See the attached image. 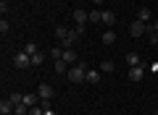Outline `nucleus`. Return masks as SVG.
<instances>
[{"mask_svg": "<svg viewBox=\"0 0 158 115\" xmlns=\"http://www.w3.org/2000/svg\"><path fill=\"white\" fill-rule=\"evenodd\" d=\"M129 32H132V37H142V34H148V24H142V21H132L129 24Z\"/></svg>", "mask_w": 158, "mask_h": 115, "instance_id": "obj_4", "label": "nucleus"}, {"mask_svg": "<svg viewBox=\"0 0 158 115\" xmlns=\"http://www.w3.org/2000/svg\"><path fill=\"white\" fill-rule=\"evenodd\" d=\"M69 81L71 84H82L85 81V76H87V66L85 63H77V66H69Z\"/></svg>", "mask_w": 158, "mask_h": 115, "instance_id": "obj_1", "label": "nucleus"}, {"mask_svg": "<svg viewBox=\"0 0 158 115\" xmlns=\"http://www.w3.org/2000/svg\"><path fill=\"white\" fill-rule=\"evenodd\" d=\"M63 60H66L69 66H77V63H79V55L74 52V50H63Z\"/></svg>", "mask_w": 158, "mask_h": 115, "instance_id": "obj_12", "label": "nucleus"}, {"mask_svg": "<svg viewBox=\"0 0 158 115\" xmlns=\"http://www.w3.org/2000/svg\"><path fill=\"white\" fill-rule=\"evenodd\" d=\"M71 18H74L77 24H87V21H90V13H87V11H82V8H77V11L71 13Z\"/></svg>", "mask_w": 158, "mask_h": 115, "instance_id": "obj_9", "label": "nucleus"}, {"mask_svg": "<svg viewBox=\"0 0 158 115\" xmlns=\"http://www.w3.org/2000/svg\"><path fill=\"white\" fill-rule=\"evenodd\" d=\"M113 68H116V66H113V60H103L100 63V73H113Z\"/></svg>", "mask_w": 158, "mask_h": 115, "instance_id": "obj_16", "label": "nucleus"}, {"mask_svg": "<svg viewBox=\"0 0 158 115\" xmlns=\"http://www.w3.org/2000/svg\"><path fill=\"white\" fill-rule=\"evenodd\" d=\"M24 52H27V55H37L40 50H37V44H34V42H27V47H24Z\"/></svg>", "mask_w": 158, "mask_h": 115, "instance_id": "obj_21", "label": "nucleus"}, {"mask_svg": "<svg viewBox=\"0 0 158 115\" xmlns=\"http://www.w3.org/2000/svg\"><path fill=\"white\" fill-rule=\"evenodd\" d=\"M8 29H11V24H8V18H3V21H0V32L6 34V32H8Z\"/></svg>", "mask_w": 158, "mask_h": 115, "instance_id": "obj_25", "label": "nucleus"}, {"mask_svg": "<svg viewBox=\"0 0 158 115\" xmlns=\"http://www.w3.org/2000/svg\"><path fill=\"white\" fill-rule=\"evenodd\" d=\"M142 115H148V113H142Z\"/></svg>", "mask_w": 158, "mask_h": 115, "instance_id": "obj_32", "label": "nucleus"}, {"mask_svg": "<svg viewBox=\"0 0 158 115\" xmlns=\"http://www.w3.org/2000/svg\"><path fill=\"white\" fill-rule=\"evenodd\" d=\"M103 18V11H90V24H100Z\"/></svg>", "mask_w": 158, "mask_h": 115, "instance_id": "obj_19", "label": "nucleus"}, {"mask_svg": "<svg viewBox=\"0 0 158 115\" xmlns=\"http://www.w3.org/2000/svg\"><path fill=\"white\" fill-rule=\"evenodd\" d=\"M42 115H56V110H53V107H45V113H42Z\"/></svg>", "mask_w": 158, "mask_h": 115, "instance_id": "obj_27", "label": "nucleus"}, {"mask_svg": "<svg viewBox=\"0 0 158 115\" xmlns=\"http://www.w3.org/2000/svg\"><path fill=\"white\" fill-rule=\"evenodd\" d=\"M145 71H148V63H145V66H135V68H129V79H132V81H142Z\"/></svg>", "mask_w": 158, "mask_h": 115, "instance_id": "obj_6", "label": "nucleus"}, {"mask_svg": "<svg viewBox=\"0 0 158 115\" xmlns=\"http://www.w3.org/2000/svg\"><path fill=\"white\" fill-rule=\"evenodd\" d=\"M8 99H11L13 105H21V102H24V94H19V92H13L11 97H8Z\"/></svg>", "mask_w": 158, "mask_h": 115, "instance_id": "obj_23", "label": "nucleus"}, {"mask_svg": "<svg viewBox=\"0 0 158 115\" xmlns=\"http://www.w3.org/2000/svg\"><path fill=\"white\" fill-rule=\"evenodd\" d=\"M92 3H95V6H103V3H106V0H92Z\"/></svg>", "mask_w": 158, "mask_h": 115, "instance_id": "obj_29", "label": "nucleus"}, {"mask_svg": "<svg viewBox=\"0 0 158 115\" xmlns=\"http://www.w3.org/2000/svg\"><path fill=\"white\" fill-rule=\"evenodd\" d=\"M137 21L153 24V21H156V18H153V11H150V8H140V11H137Z\"/></svg>", "mask_w": 158, "mask_h": 115, "instance_id": "obj_7", "label": "nucleus"}, {"mask_svg": "<svg viewBox=\"0 0 158 115\" xmlns=\"http://www.w3.org/2000/svg\"><path fill=\"white\" fill-rule=\"evenodd\" d=\"M13 113H16V115H29V107H27V105H16V107H13Z\"/></svg>", "mask_w": 158, "mask_h": 115, "instance_id": "obj_22", "label": "nucleus"}, {"mask_svg": "<svg viewBox=\"0 0 158 115\" xmlns=\"http://www.w3.org/2000/svg\"><path fill=\"white\" fill-rule=\"evenodd\" d=\"M53 68H56V73H69V63L63 60V58H61V60H56V66H53Z\"/></svg>", "mask_w": 158, "mask_h": 115, "instance_id": "obj_15", "label": "nucleus"}, {"mask_svg": "<svg viewBox=\"0 0 158 115\" xmlns=\"http://www.w3.org/2000/svg\"><path fill=\"white\" fill-rule=\"evenodd\" d=\"M100 79H103L100 68H87V76H85V81H90V84H98Z\"/></svg>", "mask_w": 158, "mask_h": 115, "instance_id": "obj_8", "label": "nucleus"}, {"mask_svg": "<svg viewBox=\"0 0 158 115\" xmlns=\"http://www.w3.org/2000/svg\"><path fill=\"white\" fill-rule=\"evenodd\" d=\"M6 115H16V113H6Z\"/></svg>", "mask_w": 158, "mask_h": 115, "instance_id": "obj_30", "label": "nucleus"}, {"mask_svg": "<svg viewBox=\"0 0 158 115\" xmlns=\"http://www.w3.org/2000/svg\"><path fill=\"white\" fill-rule=\"evenodd\" d=\"M3 3H11V0H3Z\"/></svg>", "mask_w": 158, "mask_h": 115, "instance_id": "obj_31", "label": "nucleus"}, {"mask_svg": "<svg viewBox=\"0 0 158 115\" xmlns=\"http://www.w3.org/2000/svg\"><path fill=\"white\" fill-rule=\"evenodd\" d=\"M40 102H42V99H40V94H37V92H32V94H24V105H27V107H37Z\"/></svg>", "mask_w": 158, "mask_h": 115, "instance_id": "obj_10", "label": "nucleus"}, {"mask_svg": "<svg viewBox=\"0 0 158 115\" xmlns=\"http://www.w3.org/2000/svg\"><path fill=\"white\" fill-rule=\"evenodd\" d=\"M50 58H53V60H61V58H63V47H53L50 50Z\"/></svg>", "mask_w": 158, "mask_h": 115, "instance_id": "obj_20", "label": "nucleus"}, {"mask_svg": "<svg viewBox=\"0 0 158 115\" xmlns=\"http://www.w3.org/2000/svg\"><path fill=\"white\" fill-rule=\"evenodd\" d=\"M127 66L135 68V66H145V63H142V58H140L137 52H129V55H127Z\"/></svg>", "mask_w": 158, "mask_h": 115, "instance_id": "obj_13", "label": "nucleus"}, {"mask_svg": "<svg viewBox=\"0 0 158 115\" xmlns=\"http://www.w3.org/2000/svg\"><path fill=\"white\" fill-rule=\"evenodd\" d=\"M74 32H77V34H79V37H82V34H85V32H87V24H77V26H74Z\"/></svg>", "mask_w": 158, "mask_h": 115, "instance_id": "obj_24", "label": "nucleus"}, {"mask_svg": "<svg viewBox=\"0 0 158 115\" xmlns=\"http://www.w3.org/2000/svg\"><path fill=\"white\" fill-rule=\"evenodd\" d=\"M37 94H40V99H42L40 105H42V107H50V99H53V86H50V84L42 81V84L37 86Z\"/></svg>", "mask_w": 158, "mask_h": 115, "instance_id": "obj_2", "label": "nucleus"}, {"mask_svg": "<svg viewBox=\"0 0 158 115\" xmlns=\"http://www.w3.org/2000/svg\"><path fill=\"white\" fill-rule=\"evenodd\" d=\"M77 39H79V34L74 32V29H69V34H66V37L61 39V47H63V50H71V44L77 42Z\"/></svg>", "mask_w": 158, "mask_h": 115, "instance_id": "obj_5", "label": "nucleus"}, {"mask_svg": "<svg viewBox=\"0 0 158 115\" xmlns=\"http://www.w3.org/2000/svg\"><path fill=\"white\" fill-rule=\"evenodd\" d=\"M156 115H158V110H156Z\"/></svg>", "mask_w": 158, "mask_h": 115, "instance_id": "obj_33", "label": "nucleus"}, {"mask_svg": "<svg viewBox=\"0 0 158 115\" xmlns=\"http://www.w3.org/2000/svg\"><path fill=\"white\" fill-rule=\"evenodd\" d=\"M13 107H16V105H13L11 99H3V102H0V115H6V113H13Z\"/></svg>", "mask_w": 158, "mask_h": 115, "instance_id": "obj_14", "label": "nucleus"}, {"mask_svg": "<svg viewBox=\"0 0 158 115\" xmlns=\"http://www.w3.org/2000/svg\"><path fill=\"white\" fill-rule=\"evenodd\" d=\"M0 13H3V16H8V3H3V0H0Z\"/></svg>", "mask_w": 158, "mask_h": 115, "instance_id": "obj_26", "label": "nucleus"}, {"mask_svg": "<svg viewBox=\"0 0 158 115\" xmlns=\"http://www.w3.org/2000/svg\"><path fill=\"white\" fill-rule=\"evenodd\" d=\"M113 42H116V34H113V29H108L103 34V44H113Z\"/></svg>", "mask_w": 158, "mask_h": 115, "instance_id": "obj_17", "label": "nucleus"}, {"mask_svg": "<svg viewBox=\"0 0 158 115\" xmlns=\"http://www.w3.org/2000/svg\"><path fill=\"white\" fill-rule=\"evenodd\" d=\"M100 24H106V26H111V29H113V24H116V13H113V11H103Z\"/></svg>", "mask_w": 158, "mask_h": 115, "instance_id": "obj_11", "label": "nucleus"}, {"mask_svg": "<svg viewBox=\"0 0 158 115\" xmlns=\"http://www.w3.org/2000/svg\"><path fill=\"white\" fill-rule=\"evenodd\" d=\"M45 58H48L45 52H37V55H32V66H42V63H45Z\"/></svg>", "mask_w": 158, "mask_h": 115, "instance_id": "obj_18", "label": "nucleus"}, {"mask_svg": "<svg viewBox=\"0 0 158 115\" xmlns=\"http://www.w3.org/2000/svg\"><path fill=\"white\" fill-rule=\"evenodd\" d=\"M153 32L158 34V18H156V21H153Z\"/></svg>", "mask_w": 158, "mask_h": 115, "instance_id": "obj_28", "label": "nucleus"}, {"mask_svg": "<svg viewBox=\"0 0 158 115\" xmlns=\"http://www.w3.org/2000/svg\"><path fill=\"white\" fill-rule=\"evenodd\" d=\"M13 66H16L19 71L29 68V66H32V55H27L24 50H21V52H16V55H13Z\"/></svg>", "mask_w": 158, "mask_h": 115, "instance_id": "obj_3", "label": "nucleus"}]
</instances>
